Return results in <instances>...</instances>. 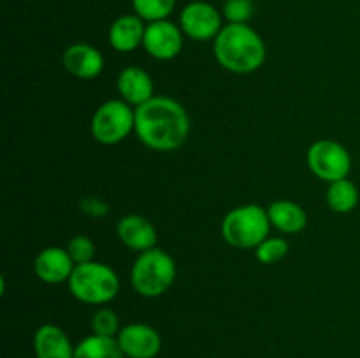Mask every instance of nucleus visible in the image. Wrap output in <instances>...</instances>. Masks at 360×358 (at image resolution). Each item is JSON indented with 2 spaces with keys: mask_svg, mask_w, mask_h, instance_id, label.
Segmentation results:
<instances>
[{
  "mask_svg": "<svg viewBox=\"0 0 360 358\" xmlns=\"http://www.w3.org/2000/svg\"><path fill=\"white\" fill-rule=\"evenodd\" d=\"M63 67L70 76L77 79H95L104 70V56L97 48L84 42H76L69 46L63 53Z\"/></svg>",
  "mask_w": 360,
  "mask_h": 358,
  "instance_id": "obj_11",
  "label": "nucleus"
},
{
  "mask_svg": "<svg viewBox=\"0 0 360 358\" xmlns=\"http://www.w3.org/2000/svg\"><path fill=\"white\" fill-rule=\"evenodd\" d=\"M65 249L69 251L70 258L74 260L76 265H79V263L94 262L95 244L88 235H76V237H72Z\"/></svg>",
  "mask_w": 360,
  "mask_h": 358,
  "instance_id": "obj_24",
  "label": "nucleus"
},
{
  "mask_svg": "<svg viewBox=\"0 0 360 358\" xmlns=\"http://www.w3.org/2000/svg\"><path fill=\"white\" fill-rule=\"evenodd\" d=\"M134 132L150 150L160 153L174 151L188 139V112L174 98L155 95L146 104L136 107Z\"/></svg>",
  "mask_w": 360,
  "mask_h": 358,
  "instance_id": "obj_1",
  "label": "nucleus"
},
{
  "mask_svg": "<svg viewBox=\"0 0 360 358\" xmlns=\"http://www.w3.org/2000/svg\"><path fill=\"white\" fill-rule=\"evenodd\" d=\"M271 220L267 209L259 204H245L225 214L221 221V237L238 249H255L269 237Z\"/></svg>",
  "mask_w": 360,
  "mask_h": 358,
  "instance_id": "obj_4",
  "label": "nucleus"
},
{
  "mask_svg": "<svg viewBox=\"0 0 360 358\" xmlns=\"http://www.w3.org/2000/svg\"><path fill=\"white\" fill-rule=\"evenodd\" d=\"M116 88H118V93L122 95L123 100L129 102L130 105H136V107L146 104L148 100L155 97L153 79L146 70L136 65L127 67L118 74Z\"/></svg>",
  "mask_w": 360,
  "mask_h": 358,
  "instance_id": "obj_14",
  "label": "nucleus"
},
{
  "mask_svg": "<svg viewBox=\"0 0 360 358\" xmlns=\"http://www.w3.org/2000/svg\"><path fill=\"white\" fill-rule=\"evenodd\" d=\"M271 225L283 234H299L308 225V214L292 200H276L267 207Z\"/></svg>",
  "mask_w": 360,
  "mask_h": 358,
  "instance_id": "obj_17",
  "label": "nucleus"
},
{
  "mask_svg": "<svg viewBox=\"0 0 360 358\" xmlns=\"http://www.w3.org/2000/svg\"><path fill=\"white\" fill-rule=\"evenodd\" d=\"M308 167L326 183L347 179L352 171V157L347 147L333 139H320L308 150Z\"/></svg>",
  "mask_w": 360,
  "mask_h": 358,
  "instance_id": "obj_7",
  "label": "nucleus"
},
{
  "mask_svg": "<svg viewBox=\"0 0 360 358\" xmlns=\"http://www.w3.org/2000/svg\"><path fill=\"white\" fill-rule=\"evenodd\" d=\"M174 6L176 0H132L134 13L148 23L167 20Z\"/></svg>",
  "mask_w": 360,
  "mask_h": 358,
  "instance_id": "obj_20",
  "label": "nucleus"
},
{
  "mask_svg": "<svg viewBox=\"0 0 360 358\" xmlns=\"http://www.w3.org/2000/svg\"><path fill=\"white\" fill-rule=\"evenodd\" d=\"M179 27L183 34L193 41H214L224 28V16L211 4L195 0L183 7L179 14Z\"/></svg>",
  "mask_w": 360,
  "mask_h": 358,
  "instance_id": "obj_8",
  "label": "nucleus"
},
{
  "mask_svg": "<svg viewBox=\"0 0 360 358\" xmlns=\"http://www.w3.org/2000/svg\"><path fill=\"white\" fill-rule=\"evenodd\" d=\"M144 32L146 25L137 14H123L112 21L109 28V44L118 53L136 51L144 42Z\"/></svg>",
  "mask_w": 360,
  "mask_h": 358,
  "instance_id": "obj_15",
  "label": "nucleus"
},
{
  "mask_svg": "<svg viewBox=\"0 0 360 358\" xmlns=\"http://www.w3.org/2000/svg\"><path fill=\"white\" fill-rule=\"evenodd\" d=\"M74 260L70 258L69 251L63 248H46L35 256L34 270L35 276L48 284H60L69 281L70 274H72Z\"/></svg>",
  "mask_w": 360,
  "mask_h": 358,
  "instance_id": "obj_12",
  "label": "nucleus"
},
{
  "mask_svg": "<svg viewBox=\"0 0 360 358\" xmlns=\"http://www.w3.org/2000/svg\"><path fill=\"white\" fill-rule=\"evenodd\" d=\"M67 284L74 298L90 305L108 304L120 291L118 274L109 265L95 260L74 267Z\"/></svg>",
  "mask_w": 360,
  "mask_h": 358,
  "instance_id": "obj_3",
  "label": "nucleus"
},
{
  "mask_svg": "<svg viewBox=\"0 0 360 358\" xmlns=\"http://www.w3.org/2000/svg\"><path fill=\"white\" fill-rule=\"evenodd\" d=\"M183 30L169 20L153 21L146 25L143 48L148 55L160 62L176 58L183 49Z\"/></svg>",
  "mask_w": 360,
  "mask_h": 358,
  "instance_id": "obj_9",
  "label": "nucleus"
},
{
  "mask_svg": "<svg viewBox=\"0 0 360 358\" xmlns=\"http://www.w3.org/2000/svg\"><path fill=\"white\" fill-rule=\"evenodd\" d=\"M116 340L127 358H155L162 350L160 333L146 323L122 326Z\"/></svg>",
  "mask_w": 360,
  "mask_h": 358,
  "instance_id": "obj_10",
  "label": "nucleus"
},
{
  "mask_svg": "<svg viewBox=\"0 0 360 358\" xmlns=\"http://www.w3.org/2000/svg\"><path fill=\"white\" fill-rule=\"evenodd\" d=\"M74 358H127L116 337L91 336L84 337L74 350Z\"/></svg>",
  "mask_w": 360,
  "mask_h": 358,
  "instance_id": "obj_18",
  "label": "nucleus"
},
{
  "mask_svg": "<svg viewBox=\"0 0 360 358\" xmlns=\"http://www.w3.org/2000/svg\"><path fill=\"white\" fill-rule=\"evenodd\" d=\"M288 242L283 237H267L266 241L260 242L255 248L257 260L264 265H273V263L280 262L288 255Z\"/></svg>",
  "mask_w": 360,
  "mask_h": 358,
  "instance_id": "obj_21",
  "label": "nucleus"
},
{
  "mask_svg": "<svg viewBox=\"0 0 360 358\" xmlns=\"http://www.w3.org/2000/svg\"><path fill=\"white\" fill-rule=\"evenodd\" d=\"M176 279V263L164 249H148L139 253L132 265L130 283L132 288L146 298H157L169 291Z\"/></svg>",
  "mask_w": 360,
  "mask_h": 358,
  "instance_id": "obj_5",
  "label": "nucleus"
},
{
  "mask_svg": "<svg viewBox=\"0 0 360 358\" xmlns=\"http://www.w3.org/2000/svg\"><path fill=\"white\" fill-rule=\"evenodd\" d=\"M359 188L350 179H340V181L329 183L326 200L330 211L338 214H347L357 207L359 204Z\"/></svg>",
  "mask_w": 360,
  "mask_h": 358,
  "instance_id": "obj_19",
  "label": "nucleus"
},
{
  "mask_svg": "<svg viewBox=\"0 0 360 358\" xmlns=\"http://www.w3.org/2000/svg\"><path fill=\"white\" fill-rule=\"evenodd\" d=\"M136 128V109L130 107L123 98L108 100L94 112L90 132L97 142L115 146L129 137Z\"/></svg>",
  "mask_w": 360,
  "mask_h": 358,
  "instance_id": "obj_6",
  "label": "nucleus"
},
{
  "mask_svg": "<svg viewBox=\"0 0 360 358\" xmlns=\"http://www.w3.org/2000/svg\"><path fill=\"white\" fill-rule=\"evenodd\" d=\"M122 330L120 318L112 309L102 307L91 316V332L102 337H116Z\"/></svg>",
  "mask_w": 360,
  "mask_h": 358,
  "instance_id": "obj_22",
  "label": "nucleus"
},
{
  "mask_svg": "<svg viewBox=\"0 0 360 358\" xmlns=\"http://www.w3.org/2000/svg\"><path fill=\"white\" fill-rule=\"evenodd\" d=\"M214 58L225 70L252 74L264 65L267 56L262 37L248 23H227L214 39Z\"/></svg>",
  "mask_w": 360,
  "mask_h": 358,
  "instance_id": "obj_2",
  "label": "nucleus"
},
{
  "mask_svg": "<svg viewBox=\"0 0 360 358\" xmlns=\"http://www.w3.org/2000/svg\"><path fill=\"white\" fill-rule=\"evenodd\" d=\"M120 241L132 251L144 253L148 249L157 248V228L150 220L139 214H129L118 221L116 227Z\"/></svg>",
  "mask_w": 360,
  "mask_h": 358,
  "instance_id": "obj_13",
  "label": "nucleus"
},
{
  "mask_svg": "<svg viewBox=\"0 0 360 358\" xmlns=\"http://www.w3.org/2000/svg\"><path fill=\"white\" fill-rule=\"evenodd\" d=\"M253 13V0H225L221 7V16L227 20V23H248Z\"/></svg>",
  "mask_w": 360,
  "mask_h": 358,
  "instance_id": "obj_23",
  "label": "nucleus"
},
{
  "mask_svg": "<svg viewBox=\"0 0 360 358\" xmlns=\"http://www.w3.org/2000/svg\"><path fill=\"white\" fill-rule=\"evenodd\" d=\"M74 350L65 330L58 325L46 323L39 326L34 336L35 358H74Z\"/></svg>",
  "mask_w": 360,
  "mask_h": 358,
  "instance_id": "obj_16",
  "label": "nucleus"
}]
</instances>
